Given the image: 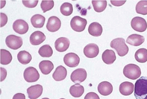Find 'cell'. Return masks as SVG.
<instances>
[{
  "label": "cell",
  "mask_w": 147,
  "mask_h": 99,
  "mask_svg": "<svg viewBox=\"0 0 147 99\" xmlns=\"http://www.w3.org/2000/svg\"><path fill=\"white\" fill-rule=\"evenodd\" d=\"M134 91V84L129 82H124L119 86V92L124 96H129Z\"/></svg>",
  "instance_id": "19"
},
{
  "label": "cell",
  "mask_w": 147,
  "mask_h": 99,
  "mask_svg": "<svg viewBox=\"0 0 147 99\" xmlns=\"http://www.w3.org/2000/svg\"><path fill=\"white\" fill-rule=\"evenodd\" d=\"M5 43L9 48L14 49V50H17L22 46L23 41L21 37L14 35H11L7 37Z\"/></svg>",
  "instance_id": "5"
},
{
  "label": "cell",
  "mask_w": 147,
  "mask_h": 99,
  "mask_svg": "<svg viewBox=\"0 0 147 99\" xmlns=\"http://www.w3.org/2000/svg\"><path fill=\"white\" fill-rule=\"evenodd\" d=\"M12 55L11 53L5 50V49H1V64L3 65H7L11 63L12 61Z\"/></svg>",
  "instance_id": "28"
},
{
  "label": "cell",
  "mask_w": 147,
  "mask_h": 99,
  "mask_svg": "<svg viewBox=\"0 0 147 99\" xmlns=\"http://www.w3.org/2000/svg\"><path fill=\"white\" fill-rule=\"evenodd\" d=\"M54 6V1H42L41 3V8L44 13L53 8Z\"/></svg>",
  "instance_id": "32"
},
{
  "label": "cell",
  "mask_w": 147,
  "mask_h": 99,
  "mask_svg": "<svg viewBox=\"0 0 147 99\" xmlns=\"http://www.w3.org/2000/svg\"><path fill=\"white\" fill-rule=\"evenodd\" d=\"M110 46L115 49L118 55L121 57L126 55L129 51V48L126 45L124 38H118L114 39L111 41Z\"/></svg>",
  "instance_id": "2"
},
{
  "label": "cell",
  "mask_w": 147,
  "mask_h": 99,
  "mask_svg": "<svg viewBox=\"0 0 147 99\" xmlns=\"http://www.w3.org/2000/svg\"><path fill=\"white\" fill-rule=\"evenodd\" d=\"M87 73L84 69H77L71 73V79L74 83H81L86 80Z\"/></svg>",
  "instance_id": "8"
},
{
  "label": "cell",
  "mask_w": 147,
  "mask_h": 99,
  "mask_svg": "<svg viewBox=\"0 0 147 99\" xmlns=\"http://www.w3.org/2000/svg\"><path fill=\"white\" fill-rule=\"evenodd\" d=\"M60 99H65V98H60Z\"/></svg>",
  "instance_id": "40"
},
{
  "label": "cell",
  "mask_w": 147,
  "mask_h": 99,
  "mask_svg": "<svg viewBox=\"0 0 147 99\" xmlns=\"http://www.w3.org/2000/svg\"><path fill=\"white\" fill-rule=\"evenodd\" d=\"M13 28L14 31L18 34H25L26 33L28 29V24L23 19H17L16 20L13 25Z\"/></svg>",
  "instance_id": "10"
},
{
  "label": "cell",
  "mask_w": 147,
  "mask_h": 99,
  "mask_svg": "<svg viewBox=\"0 0 147 99\" xmlns=\"http://www.w3.org/2000/svg\"><path fill=\"white\" fill-rule=\"evenodd\" d=\"M145 41V38L140 35L132 34L129 35L127 39V43L134 46H138L142 45Z\"/></svg>",
  "instance_id": "17"
},
{
  "label": "cell",
  "mask_w": 147,
  "mask_h": 99,
  "mask_svg": "<svg viewBox=\"0 0 147 99\" xmlns=\"http://www.w3.org/2000/svg\"><path fill=\"white\" fill-rule=\"evenodd\" d=\"M67 75V70L63 66H58L54 71L53 78L55 81H62L64 80Z\"/></svg>",
  "instance_id": "18"
},
{
  "label": "cell",
  "mask_w": 147,
  "mask_h": 99,
  "mask_svg": "<svg viewBox=\"0 0 147 99\" xmlns=\"http://www.w3.org/2000/svg\"><path fill=\"white\" fill-rule=\"evenodd\" d=\"M45 39L46 36L44 33L41 31H35L31 35L30 41L32 45H38L42 43Z\"/></svg>",
  "instance_id": "15"
},
{
  "label": "cell",
  "mask_w": 147,
  "mask_h": 99,
  "mask_svg": "<svg viewBox=\"0 0 147 99\" xmlns=\"http://www.w3.org/2000/svg\"><path fill=\"white\" fill-rule=\"evenodd\" d=\"M61 26V22L60 19L55 17L52 16L48 20L47 24V29L51 32H57Z\"/></svg>",
  "instance_id": "12"
},
{
  "label": "cell",
  "mask_w": 147,
  "mask_h": 99,
  "mask_svg": "<svg viewBox=\"0 0 147 99\" xmlns=\"http://www.w3.org/2000/svg\"><path fill=\"white\" fill-rule=\"evenodd\" d=\"M38 54L42 58H50L53 55V51L50 45H44L40 48Z\"/></svg>",
  "instance_id": "27"
},
{
  "label": "cell",
  "mask_w": 147,
  "mask_h": 99,
  "mask_svg": "<svg viewBox=\"0 0 147 99\" xmlns=\"http://www.w3.org/2000/svg\"><path fill=\"white\" fill-rule=\"evenodd\" d=\"M61 14L64 16H69L73 12V7L71 4L69 3H64L60 7Z\"/></svg>",
  "instance_id": "30"
},
{
  "label": "cell",
  "mask_w": 147,
  "mask_h": 99,
  "mask_svg": "<svg viewBox=\"0 0 147 99\" xmlns=\"http://www.w3.org/2000/svg\"><path fill=\"white\" fill-rule=\"evenodd\" d=\"M7 70L3 68H1V82H3V80H4V79L7 77Z\"/></svg>",
  "instance_id": "37"
},
{
  "label": "cell",
  "mask_w": 147,
  "mask_h": 99,
  "mask_svg": "<svg viewBox=\"0 0 147 99\" xmlns=\"http://www.w3.org/2000/svg\"><path fill=\"white\" fill-rule=\"evenodd\" d=\"M71 27L72 29L78 32H82L86 28L87 21L79 16L73 17L71 21Z\"/></svg>",
  "instance_id": "4"
},
{
  "label": "cell",
  "mask_w": 147,
  "mask_h": 99,
  "mask_svg": "<svg viewBox=\"0 0 147 99\" xmlns=\"http://www.w3.org/2000/svg\"><path fill=\"white\" fill-rule=\"evenodd\" d=\"M17 59L21 64L27 65L31 61L32 56L29 52L26 51H22L18 54Z\"/></svg>",
  "instance_id": "25"
},
{
  "label": "cell",
  "mask_w": 147,
  "mask_h": 99,
  "mask_svg": "<svg viewBox=\"0 0 147 99\" xmlns=\"http://www.w3.org/2000/svg\"><path fill=\"white\" fill-rule=\"evenodd\" d=\"M84 99H100L98 95L94 92H90L85 96Z\"/></svg>",
  "instance_id": "34"
},
{
  "label": "cell",
  "mask_w": 147,
  "mask_h": 99,
  "mask_svg": "<svg viewBox=\"0 0 147 99\" xmlns=\"http://www.w3.org/2000/svg\"><path fill=\"white\" fill-rule=\"evenodd\" d=\"M136 12L143 15H147V1H140L137 3Z\"/></svg>",
  "instance_id": "31"
},
{
  "label": "cell",
  "mask_w": 147,
  "mask_h": 99,
  "mask_svg": "<svg viewBox=\"0 0 147 99\" xmlns=\"http://www.w3.org/2000/svg\"><path fill=\"white\" fill-rule=\"evenodd\" d=\"M13 99H26V96L23 93H17L13 96Z\"/></svg>",
  "instance_id": "38"
},
{
  "label": "cell",
  "mask_w": 147,
  "mask_h": 99,
  "mask_svg": "<svg viewBox=\"0 0 147 99\" xmlns=\"http://www.w3.org/2000/svg\"><path fill=\"white\" fill-rule=\"evenodd\" d=\"M69 40L64 37L58 38L55 42V47L59 52H64L66 51L69 46Z\"/></svg>",
  "instance_id": "14"
},
{
  "label": "cell",
  "mask_w": 147,
  "mask_h": 99,
  "mask_svg": "<svg viewBox=\"0 0 147 99\" xmlns=\"http://www.w3.org/2000/svg\"><path fill=\"white\" fill-rule=\"evenodd\" d=\"M85 56L88 58H94L99 54V47L95 43H89L84 49Z\"/></svg>",
  "instance_id": "11"
},
{
  "label": "cell",
  "mask_w": 147,
  "mask_h": 99,
  "mask_svg": "<svg viewBox=\"0 0 147 99\" xmlns=\"http://www.w3.org/2000/svg\"><path fill=\"white\" fill-rule=\"evenodd\" d=\"M42 99H50V98H42Z\"/></svg>",
  "instance_id": "39"
},
{
  "label": "cell",
  "mask_w": 147,
  "mask_h": 99,
  "mask_svg": "<svg viewBox=\"0 0 147 99\" xmlns=\"http://www.w3.org/2000/svg\"><path fill=\"white\" fill-rule=\"evenodd\" d=\"M24 78L25 80L29 83L35 82L40 78V74L34 67H28L24 72Z\"/></svg>",
  "instance_id": "6"
},
{
  "label": "cell",
  "mask_w": 147,
  "mask_h": 99,
  "mask_svg": "<svg viewBox=\"0 0 147 99\" xmlns=\"http://www.w3.org/2000/svg\"><path fill=\"white\" fill-rule=\"evenodd\" d=\"M125 3H126V1H113V0L111 1V3L113 5L116 6V7L121 6L123 4H124Z\"/></svg>",
  "instance_id": "36"
},
{
  "label": "cell",
  "mask_w": 147,
  "mask_h": 99,
  "mask_svg": "<svg viewBox=\"0 0 147 99\" xmlns=\"http://www.w3.org/2000/svg\"><path fill=\"white\" fill-rule=\"evenodd\" d=\"M39 68L42 73L44 75H48L54 69V65L50 60L41 61L39 64Z\"/></svg>",
  "instance_id": "22"
},
{
  "label": "cell",
  "mask_w": 147,
  "mask_h": 99,
  "mask_svg": "<svg viewBox=\"0 0 147 99\" xmlns=\"http://www.w3.org/2000/svg\"><path fill=\"white\" fill-rule=\"evenodd\" d=\"M88 32L93 36H100L102 33V27L99 23L92 22L88 27Z\"/></svg>",
  "instance_id": "21"
},
{
  "label": "cell",
  "mask_w": 147,
  "mask_h": 99,
  "mask_svg": "<svg viewBox=\"0 0 147 99\" xmlns=\"http://www.w3.org/2000/svg\"><path fill=\"white\" fill-rule=\"evenodd\" d=\"M134 96L136 99H147V77H141L134 85Z\"/></svg>",
  "instance_id": "1"
},
{
  "label": "cell",
  "mask_w": 147,
  "mask_h": 99,
  "mask_svg": "<svg viewBox=\"0 0 147 99\" xmlns=\"http://www.w3.org/2000/svg\"><path fill=\"white\" fill-rule=\"evenodd\" d=\"M124 76L131 80H136L141 75L140 68L135 64H128L126 65L123 70Z\"/></svg>",
  "instance_id": "3"
},
{
  "label": "cell",
  "mask_w": 147,
  "mask_h": 99,
  "mask_svg": "<svg viewBox=\"0 0 147 99\" xmlns=\"http://www.w3.org/2000/svg\"><path fill=\"white\" fill-rule=\"evenodd\" d=\"M71 95L74 97H80L84 93V88L82 85L77 83L72 85L69 89Z\"/></svg>",
  "instance_id": "24"
},
{
  "label": "cell",
  "mask_w": 147,
  "mask_h": 99,
  "mask_svg": "<svg viewBox=\"0 0 147 99\" xmlns=\"http://www.w3.org/2000/svg\"><path fill=\"white\" fill-rule=\"evenodd\" d=\"M94 10L97 12H103L107 5V1H92Z\"/></svg>",
  "instance_id": "29"
},
{
  "label": "cell",
  "mask_w": 147,
  "mask_h": 99,
  "mask_svg": "<svg viewBox=\"0 0 147 99\" xmlns=\"http://www.w3.org/2000/svg\"><path fill=\"white\" fill-rule=\"evenodd\" d=\"M43 92V88L41 85L36 84L31 86L27 89V93L30 99H36L40 97Z\"/></svg>",
  "instance_id": "13"
},
{
  "label": "cell",
  "mask_w": 147,
  "mask_h": 99,
  "mask_svg": "<svg viewBox=\"0 0 147 99\" xmlns=\"http://www.w3.org/2000/svg\"><path fill=\"white\" fill-rule=\"evenodd\" d=\"M7 21H8L7 16L4 13H1V27L5 26L6 23H7Z\"/></svg>",
  "instance_id": "35"
},
{
  "label": "cell",
  "mask_w": 147,
  "mask_h": 99,
  "mask_svg": "<svg viewBox=\"0 0 147 99\" xmlns=\"http://www.w3.org/2000/svg\"><path fill=\"white\" fill-rule=\"evenodd\" d=\"M80 58L75 53H68L64 58V64L69 68H75L80 64Z\"/></svg>",
  "instance_id": "9"
},
{
  "label": "cell",
  "mask_w": 147,
  "mask_h": 99,
  "mask_svg": "<svg viewBox=\"0 0 147 99\" xmlns=\"http://www.w3.org/2000/svg\"><path fill=\"white\" fill-rule=\"evenodd\" d=\"M135 58L140 63H145L147 62V49L141 48L135 54Z\"/></svg>",
  "instance_id": "26"
},
{
  "label": "cell",
  "mask_w": 147,
  "mask_h": 99,
  "mask_svg": "<svg viewBox=\"0 0 147 99\" xmlns=\"http://www.w3.org/2000/svg\"><path fill=\"white\" fill-rule=\"evenodd\" d=\"M131 25L135 31L139 32H144L147 29V23L145 19L140 17H134L131 22Z\"/></svg>",
  "instance_id": "7"
},
{
  "label": "cell",
  "mask_w": 147,
  "mask_h": 99,
  "mask_svg": "<svg viewBox=\"0 0 147 99\" xmlns=\"http://www.w3.org/2000/svg\"><path fill=\"white\" fill-rule=\"evenodd\" d=\"M102 59L107 65L113 64L116 60V55L113 50L107 49L102 55Z\"/></svg>",
  "instance_id": "20"
},
{
  "label": "cell",
  "mask_w": 147,
  "mask_h": 99,
  "mask_svg": "<svg viewBox=\"0 0 147 99\" xmlns=\"http://www.w3.org/2000/svg\"><path fill=\"white\" fill-rule=\"evenodd\" d=\"M45 18L40 14H36L31 18L32 25L35 28H41L44 27L45 23Z\"/></svg>",
  "instance_id": "23"
},
{
  "label": "cell",
  "mask_w": 147,
  "mask_h": 99,
  "mask_svg": "<svg viewBox=\"0 0 147 99\" xmlns=\"http://www.w3.org/2000/svg\"><path fill=\"white\" fill-rule=\"evenodd\" d=\"M38 3V1H37V0H36V1H22V4L30 8L35 7Z\"/></svg>",
  "instance_id": "33"
},
{
  "label": "cell",
  "mask_w": 147,
  "mask_h": 99,
  "mask_svg": "<svg viewBox=\"0 0 147 99\" xmlns=\"http://www.w3.org/2000/svg\"><path fill=\"white\" fill-rule=\"evenodd\" d=\"M98 91L102 96H108L113 91V85L108 82H102L98 86Z\"/></svg>",
  "instance_id": "16"
}]
</instances>
